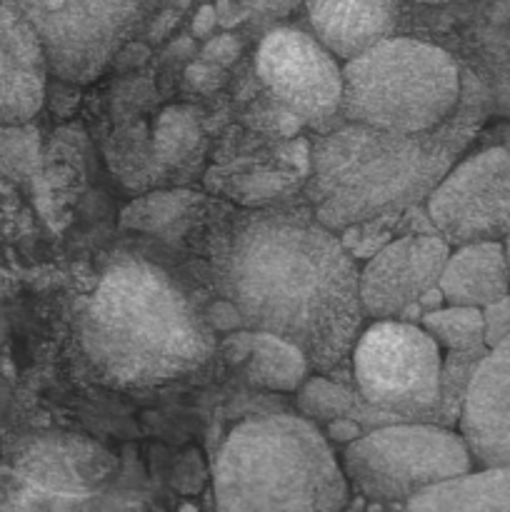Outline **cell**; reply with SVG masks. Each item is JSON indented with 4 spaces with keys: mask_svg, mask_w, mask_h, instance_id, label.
<instances>
[{
    "mask_svg": "<svg viewBox=\"0 0 510 512\" xmlns=\"http://www.w3.org/2000/svg\"><path fill=\"white\" fill-rule=\"evenodd\" d=\"M220 278L245 328L293 343L310 368L333 370L363 323L360 273L315 215H253L235 228Z\"/></svg>",
    "mask_w": 510,
    "mask_h": 512,
    "instance_id": "1",
    "label": "cell"
},
{
    "mask_svg": "<svg viewBox=\"0 0 510 512\" xmlns=\"http://www.w3.org/2000/svg\"><path fill=\"white\" fill-rule=\"evenodd\" d=\"M78 330L90 365L120 388L185 378L215 353V330L193 298L143 258H123L100 275Z\"/></svg>",
    "mask_w": 510,
    "mask_h": 512,
    "instance_id": "2",
    "label": "cell"
},
{
    "mask_svg": "<svg viewBox=\"0 0 510 512\" xmlns=\"http://www.w3.org/2000/svg\"><path fill=\"white\" fill-rule=\"evenodd\" d=\"M468 138V128L450 118L423 133L350 123L323 135L310 153L315 218L325 228L345 230L430 198Z\"/></svg>",
    "mask_w": 510,
    "mask_h": 512,
    "instance_id": "3",
    "label": "cell"
},
{
    "mask_svg": "<svg viewBox=\"0 0 510 512\" xmlns=\"http://www.w3.org/2000/svg\"><path fill=\"white\" fill-rule=\"evenodd\" d=\"M218 512H340L348 478L318 425L263 415L235 425L215 460Z\"/></svg>",
    "mask_w": 510,
    "mask_h": 512,
    "instance_id": "4",
    "label": "cell"
},
{
    "mask_svg": "<svg viewBox=\"0 0 510 512\" xmlns=\"http://www.w3.org/2000/svg\"><path fill=\"white\" fill-rule=\"evenodd\" d=\"M458 100V65L438 45L383 38L345 60L340 113L350 123L423 133L448 120Z\"/></svg>",
    "mask_w": 510,
    "mask_h": 512,
    "instance_id": "5",
    "label": "cell"
},
{
    "mask_svg": "<svg viewBox=\"0 0 510 512\" xmlns=\"http://www.w3.org/2000/svg\"><path fill=\"white\" fill-rule=\"evenodd\" d=\"M340 465L363 498L405 505L430 485L473 470V455L463 435L445 425L395 423L345 445Z\"/></svg>",
    "mask_w": 510,
    "mask_h": 512,
    "instance_id": "6",
    "label": "cell"
},
{
    "mask_svg": "<svg viewBox=\"0 0 510 512\" xmlns=\"http://www.w3.org/2000/svg\"><path fill=\"white\" fill-rule=\"evenodd\" d=\"M440 370V345L418 323L378 320L353 345L358 395L393 425L435 423Z\"/></svg>",
    "mask_w": 510,
    "mask_h": 512,
    "instance_id": "7",
    "label": "cell"
},
{
    "mask_svg": "<svg viewBox=\"0 0 510 512\" xmlns=\"http://www.w3.org/2000/svg\"><path fill=\"white\" fill-rule=\"evenodd\" d=\"M163 0H15L43 40L50 73L85 85L113 65Z\"/></svg>",
    "mask_w": 510,
    "mask_h": 512,
    "instance_id": "8",
    "label": "cell"
},
{
    "mask_svg": "<svg viewBox=\"0 0 510 512\" xmlns=\"http://www.w3.org/2000/svg\"><path fill=\"white\" fill-rule=\"evenodd\" d=\"M428 215L450 245L510 238V148H488L445 173L428 198Z\"/></svg>",
    "mask_w": 510,
    "mask_h": 512,
    "instance_id": "9",
    "label": "cell"
},
{
    "mask_svg": "<svg viewBox=\"0 0 510 512\" xmlns=\"http://www.w3.org/2000/svg\"><path fill=\"white\" fill-rule=\"evenodd\" d=\"M255 68L268 93L300 123H323L340 110L343 70L333 53L303 30H270L258 48Z\"/></svg>",
    "mask_w": 510,
    "mask_h": 512,
    "instance_id": "10",
    "label": "cell"
},
{
    "mask_svg": "<svg viewBox=\"0 0 510 512\" xmlns=\"http://www.w3.org/2000/svg\"><path fill=\"white\" fill-rule=\"evenodd\" d=\"M450 243L440 235H405L380 248L360 273V303L368 315L393 320L410 303L435 288Z\"/></svg>",
    "mask_w": 510,
    "mask_h": 512,
    "instance_id": "11",
    "label": "cell"
},
{
    "mask_svg": "<svg viewBox=\"0 0 510 512\" xmlns=\"http://www.w3.org/2000/svg\"><path fill=\"white\" fill-rule=\"evenodd\" d=\"M458 425L475 465L510 470V338L475 368Z\"/></svg>",
    "mask_w": 510,
    "mask_h": 512,
    "instance_id": "12",
    "label": "cell"
},
{
    "mask_svg": "<svg viewBox=\"0 0 510 512\" xmlns=\"http://www.w3.org/2000/svg\"><path fill=\"white\" fill-rule=\"evenodd\" d=\"M50 63L15 0H0V125L28 123L45 103Z\"/></svg>",
    "mask_w": 510,
    "mask_h": 512,
    "instance_id": "13",
    "label": "cell"
},
{
    "mask_svg": "<svg viewBox=\"0 0 510 512\" xmlns=\"http://www.w3.org/2000/svg\"><path fill=\"white\" fill-rule=\"evenodd\" d=\"M313 33L338 58L350 60L395 25V0H305Z\"/></svg>",
    "mask_w": 510,
    "mask_h": 512,
    "instance_id": "14",
    "label": "cell"
},
{
    "mask_svg": "<svg viewBox=\"0 0 510 512\" xmlns=\"http://www.w3.org/2000/svg\"><path fill=\"white\" fill-rule=\"evenodd\" d=\"M438 288L445 305H468V308H488L495 300L510 293V263L505 243L485 240V243L458 245L448 255L440 273Z\"/></svg>",
    "mask_w": 510,
    "mask_h": 512,
    "instance_id": "15",
    "label": "cell"
},
{
    "mask_svg": "<svg viewBox=\"0 0 510 512\" xmlns=\"http://www.w3.org/2000/svg\"><path fill=\"white\" fill-rule=\"evenodd\" d=\"M403 512H510V470L480 468L435 483Z\"/></svg>",
    "mask_w": 510,
    "mask_h": 512,
    "instance_id": "16",
    "label": "cell"
},
{
    "mask_svg": "<svg viewBox=\"0 0 510 512\" xmlns=\"http://www.w3.org/2000/svg\"><path fill=\"white\" fill-rule=\"evenodd\" d=\"M310 363L293 343L273 333H255L250 355L245 360V375L250 383L265 390L293 393L308 380Z\"/></svg>",
    "mask_w": 510,
    "mask_h": 512,
    "instance_id": "17",
    "label": "cell"
},
{
    "mask_svg": "<svg viewBox=\"0 0 510 512\" xmlns=\"http://www.w3.org/2000/svg\"><path fill=\"white\" fill-rule=\"evenodd\" d=\"M420 328L430 335L448 353H468V350L488 348L485 345L483 310L468 305H443V308L425 313Z\"/></svg>",
    "mask_w": 510,
    "mask_h": 512,
    "instance_id": "18",
    "label": "cell"
},
{
    "mask_svg": "<svg viewBox=\"0 0 510 512\" xmlns=\"http://www.w3.org/2000/svg\"><path fill=\"white\" fill-rule=\"evenodd\" d=\"M195 110L188 105H173V108L163 110V115L155 123V140L153 148L155 155L165 163L175 165L190 158L200 140L198 118Z\"/></svg>",
    "mask_w": 510,
    "mask_h": 512,
    "instance_id": "19",
    "label": "cell"
},
{
    "mask_svg": "<svg viewBox=\"0 0 510 512\" xmlns=\"http://www.w3.org/2000/svg\"><path fill=\"white\" fill-rule=\"evenodd\" d=\"M358 395L345 385L328 378H310L298 388V410L313 423H330L338 418H350Z\"/></svg>",
    "mask_w": 510,
    "mask_h": 512,
    "instance_id": "20",
    "label": "cell"
},
{
    "mask_svg": "<svg viewBox=\"0 0 510 512\" xmlns=\"http://www.w3.org/2000/svg\"><path fill=\"white\" fill-rule=\"evenodd\" d=\"M190 205H193V195L185 193V190H175V193H150L145 198H138L135 203H130L123 210V215H120V223L125 228L153 233V230L165 228L175 218L188 213Z\"/></svg>",
    "mask_w": 510,
    "mask_h": 512,
    "instance_id": "21",
    "label": "cell"
},
{
    "mask_svg": "<svg viewBox=\"0 0 510 512\" xmlns=\"http://www.w3.org/2000/svg\"><path fill=\"white\" fill-rule=\"evenodd\" d=\"M483 320H485V345L495 348L498 343H503L505 338H510V293L505 298L495 300L493 305L483 308Z\"/></svg>",
    "mask_w": 510,
    "mask_h": 512,
    "instance_id": "22",
    "label": "cell"
},
{
    "mask_svg": "<svg viewBox=\"0 0 510 512\" xmlns=\"http://www.w3.org/2000/svg\"><path fill=\"white\" fill-rule=\"evenodd\" d=\"M240 50H243L240 48V40L235 38V35L223 33L210 38L208 43L203 45V50H200V55H203V60H208V63L228 68V65H233L235 60L240 58Z\"/></svg>",
    "mask_w": 510,
    "mask_h": 512,
    "instance_id": "23",
    "label": "cell"
},
{
    "mask_svg": "<svg viewBox=\"0 0 510 512\" xmlns=\"http://www.w3.org/2000/svg\"><path fill=\"white\" fill-rule=\"evenodd\" d=\"M185 80H188L190 88L200 90V93H208V90H215L223 85L225 68H220V65L215 63H208V60H200V63L188 65V70H185Z\"/></svg>",
    "mask_w": 510,
    "mask_h": 512,
    "instance_id": "24",
    "label": "cell"
},
{
    "mask_svg": "<svg viewBox=\"0 0 510 512\" xmlns=\"http://www.w3.org/2000/svg\"><path fill=\"white\" fill-rule=\"evenodd\" d=\"M205 318H208L210 328L218 330V333H233V330L245 328L243 318H240V313H238V308H235V305L230 303L228 298L215 300V303L210 305V310H208V315H205Z\"/></svg>",
    "mask_w": 510,
    "mask_h": 512,
    "instance_id": "25",
    "label": "cell"
},
{
    "mask_svg": "<svg viewBox=\"0 0 510 512\" xmlns=\"http://www.w3.org/2000/svg\"><path fill=\"white\" fill-rule=\"evenodd\" d=\"M255 330L240 328L233 330L230 335H225L223 343H220V353L225 355L228 363H245L250 355V345H253Z\"/></svg>",
    "mask_w": 510,
    "mask_h": 512,
    "instance_id": "26",
    "label": "cell"
},
{
    "mask_svg": "<svg viewBox=\"0 0 510 512\" xmlns=\"http://www.w3.org/2000/svg\"><path fill=\"white\" fill-rule=\"evenodd\" d=\"M360 435H363V425L355 423V420L350 418H338V420H330V423H325V438L333 440V443H353V440H358Z\"/></svg>",
    "mask_w": 510,
    "mask_h": 512,
    "instance_id": "27",
    "label": "cell"
},
{
    "mask_svg": "<svg viewBox=\"0 0 510 512\" xmlns=\"http://www.w3.org/2000/svg\"><path fill=\"white\" fill-rule=\"evenodd\" d=\"M240 3H243V8L253 10V13L285 18V15H290L298 8L300 0H240Z\"/></svg>",
    "mask_w": 510,
    "mask_h": 512,
    "instance_id": "28",
    "label": "cell"
},
{
    "mask_svg": "<svg viewBox=\"0 0 510 512\" xmlns=\"http://www.w3.org/2000/svg\"><path fill=\"white\" fill-rule=\"evenodd\" d=\"M215 25H218V10H215V5H200V10L193 18L195 38H208L215 30Z\"/></svg>",
    "mask_w": 510,
    "mask_h": 512,
    "instance_id": "29",
    "label": "cell"
},
{
    "mask_svg": "<svg viewBox=\"0 0 510 512\" xmlns=\"http://www.w3.org/2000/svg\"><path fill=\"white\" fill-rule=\"evenodd\" d=\"M418 305H420V308H423V313H433V310L443 308V305H445V298H443V293H440L438 285H435V288H430L428 293L420 295V298H418Z\"/></svg>",
    "mask_w": 510,
    "mask_h": 512,
    "instance_id": "30",
    "label": "cell"
},
{
    "mask_svg": "<svg viewBox=\"0 0 510 512\" xmlns=\"http://www.w3.org/2000/svg\"><path fill=\"white\" fill-rule=\"evenodd\" d=\"M178 512H198V510H195L193 505H183V508H180Z\"/></svg>",
    "mask_w": 510,
    "mask_h": 512,
    "instance_id": "31",
    "label": "cell"
},
{
    "mask_svg": "<svg viewBox=\"0 0 510 512\" xmlns=\"http://www.w3.org/2000/svg\"><path fill=\"white\" fill-rule=\"evenodd\" d=\"M505 250H508V263H510V238L505 240Z\"/></svg>",
    "mask_w": 510,
    "mask_h": 512,
    "instance_id": "32",
    "label": "cell"
}]
</instances>
